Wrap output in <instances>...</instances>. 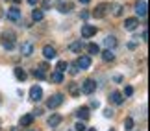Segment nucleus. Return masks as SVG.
<instances>
[{
	"mask_svg": "<svg viewBox=\"0 0 150 131\" xmlns=\"http://www.w3.org/2000/svg\"><path fill=\"white\" fill-rule=\"evenodd\" d=\"M109 104L122 105V104H124V98H122V94H120V92H117V90H113V92L109 94Z\"/></svg>",
	"mask_w": 150,
	"mask_h": 131,
	"instance_id": "13",
	"label": "nucleus"
},
{
	"mask_svg": "<svg viewBox=\"0 0 150 131\" xmlns=\"http://www.w3.org/2000/svg\"><path fill=\"white\" fill-rule=\"evenodd\" d=\"M124 129L126 131H132V129H134V118H132V116H128L124 120Z\"/></svg>",
	"mask_w": 150,
	"mask_h": 131,
	"instance_id": "27",
	"label": "nucleus"
},
{
	"mask_svg": "<svg viewBox=\"0 0 150 131\" xmlns=\"http://www.w3.org/2000/svg\"><path fill=\"white\" fill-rule=\"evenodd\" d=\"M128 48H130V50H135V48H137V41H132V43H128Z\"/></svg>",
	"mask_w": 150,
	"mask_h": 131,
	"instance_id": "37",
	"label": "nucleus"
},
{
	"mask_svg": "<svg viewBox=\"0 0 150 131\" xmlns=\"http://www.w3.org/2000/svg\"><path fill=\"white\" fill-rule=\"evenodd\" d=\"M109 131H115V129H109Z\"/></svg>",
	"mask_w": 150,
	"mask_h": 131,
	"instance_id": "45",
	"label": "nucleus"
},
{
	"mask_svg": "<svg viewBox=\"0 0 150 131\" xmlns=\"http://www.w3.org/2000/svg\"><path fill=\"white\" fill-rule=\"evenodd\" d=\"M39 70L47 72V70H48V63H41V65H39Z\"/></svg>",
	"mask_w": 150,
	"mask_h": 131,
	"instance_id": "35",
	"label": "nucleus"
},
{
	"mask_svg": "<svg viewBox=\"0 0 150 131\" xmlns=\"http://www.w3.org/2000/svg\"><path fill=\"white\" fill-rule=\"evenodd\" d=\"M30 100L32 102H41L43 100V89L39 85H33L30 89Z\"/></svg>",
	"mask_w": 150,
	"mask_h": 131,
	"instance_id": "7",
	"label": "nucleus"
},
{
	"mask_svg": "<svg viewBox=\"0 0 150 131\" xmlns=\"http://www.w3.org/2000/svg\"><path fill=\"white\" fill-rule=\"evenodd\" d=\"M13 72H15V78L19 79L21 83H22V81H26L28 74H26V70H24V68H21V67H15V68H13Z\"/></svg>",
	"mask_w": 150,
	"mask_h": 131,
	"instance_id": "16",
	"label": "nucleus"
},
{
	"mask_svg": "<svg viewBox=\"0 0 150 131\" xmlns=\"http://www.w3.org/2000/svg\"><path fill=\"white\" fill-rule=\"evenodd\" d=\"M43 17H45L43 9H33V11H32V19L35 20V22H41V20H43Z\"/></svg>",
	"mask_w": 150,
	"mask_h": 131,
	"instance_id": "22",
	"label": "nucleus"
},
{
	"mask_svg": "<svg viewBox=\"0 0 150 131\" xmlns=\"http://www.w3.org/2000/svg\"><path fill=\"white\" fill-rule=\"evenodd\" d=\"M74 129H76V131H85V129H87V126L83 124V120H80L76 126H74Z\"/></svg>",
	"mask_w": 150,
	"mask_h": 131,
	"instance_id": "31",
	"label": "nucleus"
},
{
	"mask_svg": "<svg viewBox=\"0 0 150 131\" xmlns=\"http://www.w3.org/2000/svg\"><path fill=\"white\" fill-rule=\"evenodd\" d=\"M104 46H106L108 50H113L115 46H117V39H115L113 35H108L106 39H104Z\"/></svg>",
	"mask_w": 150,
	"mask_h": 131,
	"instance_id": "18",
	"label": "nucleus"
},
{
	"mask_svg": "<svg viewBox=\"0 0 150 131\" xmlns=\"http://www.w3.org/2000/svg\"><path fill=\"white\" fill-rule=\"evenodd\" d=\"M109 9H113V15H115V17H120V15H122V6H120V4L109 6Z\"/></svg>",
	"mask_w": 150,
	"mask_h": 131,
	"instance_id": "26",
	"label": "nucleus"
},
{
	"mask_svg": "<svg viewBox=\"0 0 150 131\" xmlns=\"http://www.w3.org/2000/svg\"><path fill=\"white\" fill-rule=\"evenodd\" d=\"M148 6H146V0H137L135 2V13L139 15V17H146V13H148Z\"/></svg>",
	"mask_w": 150,
	"mask_h": 131,
	"instance_id": "9",
	"label": "nucleus"
},
{
	"mask_svg": "<svg viewBox=\"0 0 150 131\" xmlns=\"http://www.w3.org/2000/svg\"><path fill=\"white\" fill-rule=\"evenodd\" d=\"M56 68H57V70H59V72H65L67 68H69V63H67V61H57Z\"/></svg>",
	"mask_w": 150,
	"mask_h": 131,
	"instance_id": "28",
	"label": "nucleus"
},
{
	"mask_svg": "<svg viewBox=\"0 0 150 131\" xmlns=\"http://www.w3.org/2000/svg\"><path fill=\"white\" fill-rule=\"evenodd\" d=\"M33 76H35L37 79H45V78H47V76H45V72L39 70V68H35V70H33Z\"/></svg>",
	"mask_w": 150,
	"mask_h": 131,
	"instance_id": "30",
	"label": "nucleus"
},
{
	"mask_svg": "<svg viewBox=\"0 0 150 131\" xmlns=\"http://www.w3.org/2000/svg\"><path fill=\"white\" fill-rule=\"evenodd\" d=\"M137 26H139V19H137V17H130V19L124 20V30L126 32H134Z\"/></svg>",
	"mask_w": 150,
	"mask_h": 131,
	"instance_id": "10",
	"label": "nucleus"
},
{
	"mask_svg": "<svg viewBox=\"0 0 150 131\" xmlns=\"http://www.w3.org/2000/svg\"><path fill=\"white\" fill-rule=\"evenodd\" d=\"M104 116H106V118H111L113 116V111L111 109H106V111H104Z\"/></svg>",
	"mask_w": 150,
	"mask_h": 131,
	"instance_id": "36",
	"label": "nucleus"
},
{
	"mask_svg": "<svg viewBox=\"0 0 150 131\" xmlns=\"http://www.w3.org/2000/svg\"><path fill=\"white\" fill-rule=\"evenodd\" d=\"M69 94H71V96H74V98L82 94V92H80V87H78L76 83H71V85H69Z\"/></svg>",
	"mask_w": 150,
	"mask_h": 131,
	"instance_id": "21",
	"label": "nucleus"
},
{
	"mask_svg": "<svg viewBox=\"0 0 150 131\" xmlns=\"http://www.w3.org/2000/svg\"><path fill=\"white\" fill-rule=\"evenodd\" d=\"M78 2H82V4H89L91 0H78Z\"/></svg>",
	"mask_w": 150,
	"mask_h": 131,
	"instance_id": "42",
	"label": "nucleus"
},
{
	"mask_svg": "<svg viewBox=\"0 0 150 131\" xmlns=\"http://www.w3.org/2000/svg\"><path fill=\"white\" fill-rule=\"evenodd\" d=\"M39 2V0H28V4H30V6H35Z\"/></svg>",
	"mask_w": 150,
	"mask_h": 131,
	"instance_id": "41",
	"label": "nucleus"
},
{
	"mask_svg": "<svg viewBox=\"0 0 150 131\" xmlns=\"http://www.w3.org/2000/svg\"><path fill=\"white\" fill-rule=\"evenodd\" d=\"M85 131H96V127H89V129H85Z\"/></svg>",
	"mask_w": 150,
	"mask_h": 131,
	"instance_id": "43",
	"label": "nucleus"
},
{
	"mask_svg": "<svg viewBox=\"0 0 150 131\" xmlns=\"http://www.w3.org/2000/svg\"><path fill=\"white\" fill-rule=\"evenodd\" d=\"M83 48H85V44H83V41H82V39H80V41H74V43H71V44H69V50H71V52H74V54L82 52Z\"/></svg>",
	"mask_w": 150,
	"mask_h": 131,
	"instance_id": "15",
	"label": "nucleus"
},
{
	"mask_svg": "<svg viewBox=\"0 0 150 131\" xmlns=\"http://www.w3.org/2000/svg\"><path fill=\"white\" fill-rule=\"evenodd\" d=\"M132 94H134V87H130V85H128V87L124 89V94L122 96H132Z\"/></svg>",
	"mask_w": 150,
	"mask_h": 131,
	"instance_id": "32",
	"label": "nucleus"
},
{
	"mask_svg": "<svg viewBox=\"0 0 150 131\" xmlns=\"http://www.w3.org/2000/svg\"><path fill=\"white\" fill-rule=\"evenodd\" d=\"M33 118H35L33 115H22V116H21V126H22V127L32 126V124H33Z\"/></svg>",
	"mask_w": 150,
	"mask_h": 131,
	"instance_id": "19",
	"label": "nucleus"
},
{
	"mask_svg": "<svg viewBox=\"0 0 150 131\" xmlns=\"http://www.w3.org/2000/svg\"><path fill=\"white\" fill-rule=\"evenodd\" d=\"M61 120H63L61 115H52V116L48 118V126H50V127H57V126L61 124Z\"/></svg>",
	"mask_w": 150,
	"mask_h": 131,
	"instance_id": "20",
	"label": "nucleus"
},
{
	"mask_svg": "<svg viewBox=\"0 0 150 131\" xmlns=\"http://www.w3.org/2000/svg\"><path fill=\"white\" fill-rule=\"evenodd\" d=\"M109 6H111V4H100V6H96L91 15H93L95 19H104V17L108 15V11H109Z\"/></svg>",
	"mask_w": 150,
	"mask_h": 131,
	"instance_id": "4",
	"label": "nucleus"
},
{
	"mask_svg": "<svg viewBox=\"0 0 150 131\" xmlns=\"http://www.w3.org/2000/svg\"><path fill=\"white\" fill-rule=\"evenodd\" d=\"M76 65L80 67V70H87V68L91 67V57H89V55H80L78 61H76Z\"/></svg>",
	"mask_w": 150,
	"mask_h": 131,
	"instance_id": "12",
	"label": "nucleus"
},
{
	"mask_svg": "<svg viewBox=\"0 0 150 131\" xmlns=\"http://www.w3.org/2000/svg\"><path fill=\"white\" fill-rule=\"evenodd\" d=\"M76 116H78V120H87L89 118V107L87 105L80 107V109L76 111Z\"/></svg>",
	"mask_w": 150,
	"mask_h": 131,
	"instance_id": "17",
	"label": "nucleus"
},
{
	"mask_svg": "<svg viewBox=\"0 0 150 131\" xmlns=\"http://www.w3.org/2000/svg\"><path fill=\"white\" fill-rule=\"evenodd\" d=\"M50 79H52V81H54V83H63V72H59V70L52 72Z\"/></svg>",
	"mask_w": 150,
	"mask_h": 131,
	"instance_id": "23",
	"label": "nucleus"
},
{
	"mask_svg": "<svg viewBox=\"0 0 150 131\" xmlns=\"http://www.w3.org/2000/svg\"><path fill=\"white\" fill-rule=\"evenodd\" d=\"M41 113H43V109H35V111L32 113V115H33V116H39V115H41Z\"/></svg>",
	"mask_w": 150,
	"mask_h": 131,
	"instance_id": "40",
	"label": "nucleus"
},
{
	"mask_svg": "<svg viewBox=\"0 0 150 131\" xmlns=\"http://www.w3.org/2000/svg\"><path fill=\"white\" fill-rule=\"evenodd\" d=\"M56 8L59 13H71V11L74 9V4L71 2V0H57Z\"/></svg>",
	"mask_w": 150,
	"mask_h": 131,
	"instance_id": "3",
	"label": "nucleus"
},
{
	"mask_svg": "<svg viewBox=\"0 0 150 131\" xmlns=\"http://www.w3.org/2000/svg\"><path fill=\"white\" fill-rule=\"evenodd\" d=\"M69 68H71V70H69V72H71V76H78V74H80V67H78L76 63L69 65Z\"/></svg>",
	"mask_w": 150,
	"mask_h": 131,
	"instance_id": "29",
	"label": "nucleus"
},
{
	"mask_svg": "<svg viewBox=\"0 0 150 131\" xmlns=\"http://www.w3.org/2000/svg\"><path fill=\"white\" fill-rule=\"evenodd\" d=\"M2 46L6 50H13L15 48V35L11 32H4V41H2Z\"/></svg>",
	"mask_w": 150,
	"mask_h": 131,
	"instance_id": "6",
	"label": "nucleus"
},
{
	"mask_svg": "<svg viewBox=\"0 0 150 131\" xmlns=\"http://www.w3.org/2000/svg\"><path fill=\"white\" fill-rule=\"evenodd\" d=\"M93 35H96V26H93V24H83L82 26V37L83 39H89V37H93Z\"/></svg>",
	"mask_w": 150,
	"mask_h": 131,
	"instance_id": "8",
	"label": "nucleus"
},
{
	"mask_svg": "<svg viewBox=\"0 0 150 131\" xmlns=\"http://www.w3.org/2000/svg\"><path fill=\"white\" fill-rule=\"evenodd\" d=\"M89 15H91V13H89V11H82V15H80V17H82V19H83V20H87V19H89Z\"/></svg>",
	"mask_w": 150,
	"mask_h": 131,
	"instance_id": "38",
	"label": "nucleus"
},
{
	"mask_svg": "<svg viewBox=\"0 0 150 131\" xmlns=\"http://www.w3.org/2000/svg\"><path fill=\"white\" fill-rule=\"evenodd\" d=\"M95 90H96L95 79H85V81L80 85V92H83V94H93Z\"/></svg>",
	"mask_w": 150,
	"mask_h": 131,
	"instance_id": "2",
	"label": "nucleus"
},
{
	"mask_svg": "<svg viewBox=\"0 0 150 131\" xmlns=\"http://www.w3.org/2000/svg\"><path fill=\"white\" fill-rule=\"evenodd\" d=\"M43 55H45V59H56L57 52H56V48L52 46V44H47V46L43 48Z\"/></svg>",
	"mask_w": 150,
	"mask_h": 131,
	"instance_id": "14",
	"label": "nucleus"
},
{
	"mask_svg": "<svg viewBox=\"0 0 150 131\" xmlns=\"http://www.w3.org/2000/svg\"><path fill=\"white\" fill-rule=\"evenodd\" d=\"M6 17H8V20L17 22V20L22 19V13H21V9L17 8V6H13V8H8V11H6Z\"/></svg>",
	"mask_w": 150,
	"mask_h": 131,
	"instance_id": "5",
	"label": "nucleus"
},
{
	"mask_svg": "<svg viewBox=\"0 0 150 131\" xmlns=\"http://www.w3.org/2000/svg\"><path fill=\"white\" fill-rule=\"evenodd\" d=\"M91 107H93V109H98V107H100V102L98 100H91Z\"/></svg>",
	"mask_w": 150,
	"mask_h": 131,
	"instance_id": "34",
	"label": "nucleus"
},
{
	"mask_svg": "<svg viewBox=\"0 0 150 131\" xmlns=\"http://www.w3.org/2000/svg\"><path fill=\"white\" fill-rule=\"evenodd\" d=\"M21 54L24 55V57H30V55L33 54V43L32 41H26L21 44Z\"/></svg>",
	"mask_w": 150,
	"mask_h": 131,
	"instance_id": "11",
	"label": "nucleus"
},
{
	"mask_svg": "<svg viewBox=\"0 0 150 131\" xmlns=\"http://www.w3.org/2000/svg\"><path fill=\"white\" fill-rule=\"evenodd\" d=\"M100 55H102V59L106 61V63H109V61H113V59H115V54L111 52V50H106V52H102Z\"/></svg>",
	"mask_w": 150,
	"mask_h": 131,
	"instance_id": "25",
	"label": "nucleus"
},
{
	"mask_svg": "<svg viewBox=\"0 0 150 131\" xmlns=\"http://www.w3.org/2000/svg\"><path fill=\"white\" fill-rule=\"evenodd\" d=\"M113 81H117V83H120V81H122V76H119V74H117V76H113Z\"/></svg>",
	"mask_w": 150,
	"mask_h": 131,
	"instance_id": "39",
	"label": "nucleus"
},
{
	"mask_svg": "<svg viewBox=\"0 0 150 131\" xmlns=\"http://www.w3.org/2000/svg\"><path fill=\"white\" fill-rule=\"evenodd\" d=\"M11 131H19V129H17V127H13V129H11Z\"/></svg>",
	"mask_w": 150,
	"mask_h": 131,
	"instance_id": "44",
	"label": "nucleus"
},
{
	"mask_svg": "<svg viewBox=\"0 0 150 131\" xmlns=\"http://www.w3.org/2000/svg\"><path fill=\"white\" fill-rule=\"evenodd\" d=\"M87 52L91 55H96V54H100V46H98V44H95V43H91V44H87Z\"/></svg>",
	"mask_w": 150,
	"mask_h": 131,
	"instance_id": "24",
	"label": "nucleus"
},
{
	"mask_svg": "<svg viewBox=\"0 0 150 131\" xmlns=\"http://www.w3.org/2000/svg\"><path fill=\"white\" fill-rule=\"evenodd\" d=\"M50 6H52L50 0H43V8H41V9H43V11H45V9H50Z\"/></svg>",
	"mask_w": 150,
	"mask_h": 131,
	"instance_id": "33",
	"label": "nucleus"
},
{
	"mask_svg": "<svg viewBox=\"0 0 150 131\" xmlns=\"http://www.w3.org/2000/svg\"><path fill=\"white\" fill-rule=\"evenodd\" d=\"M63 100H65V96H63L61 92H57V94H54V96H50V98H48L47 107H48V109H57V107L63 104Z\"/></svg>",
	"mask_w": 150,
	"mask_h": 131,
	"instance_id": "1",
	"label": "nucleus"
}]
</instances>
